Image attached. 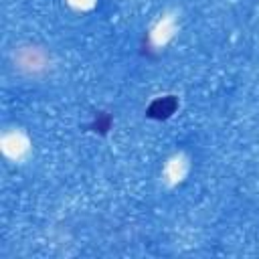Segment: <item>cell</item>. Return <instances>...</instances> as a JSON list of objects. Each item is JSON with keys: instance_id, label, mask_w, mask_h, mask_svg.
Segmentation results:
<instances>
[{"instance_id": "obj_2", "label": "cell", "mask_w": 259, "mask_h": 259, "mask_svg": "<svg viewBox=\"0 0 259 259\" xmlns=\"http://www.w3.org/2000/svg\"><path fill=\"white\" fill-rule=\"evenodd\" d=\"M111 123H113V119H111V115L107 113V111H99L97 115H95V119H93V123L89 125L93 132H97V134H101V136H105L109 130H111Z\"/></svg>"}, {"instance_id": "obj_1", "label": "cell", "mask_w": 259, "mask_h": 259, "mask_svg": "<svg viewBox=\"0 0 259 259\" xmlns=\"http://www.w3.org/2000/svg\"><path fill=\"white\" fill-rule=\"evenodd\" d=\"M176 109H178V97L176 95H162V97H156L146 107V117L164 121V119L172 117L176 113Z\"/></svg>"}]
</instances>
